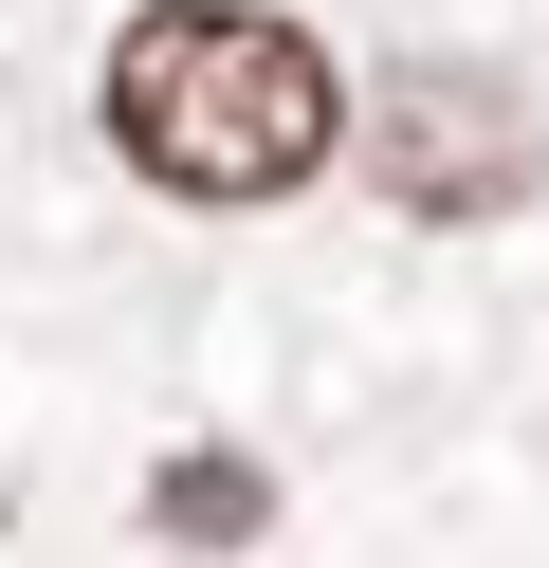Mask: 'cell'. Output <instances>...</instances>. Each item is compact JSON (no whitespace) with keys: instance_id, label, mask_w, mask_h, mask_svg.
Wrapping results in <instances>:
<instances>
[{"instance_id":"3","label":"cell","mask_w":549,"mask_h":568,"mask_svg":"<svg viewBox=\"0 0 549 568\" xmlns=\"http://www.w3.org/2000/svg\"><path fill=\"white\" fill-rule=\"evenodd\" d=\"M275 514V477H256V458H165V477H146V531H183V550H238V531Z\"/></svg>"},{"instance_id":"2","label":"cell","mask_w":549,"mask_h":568,"mask_svg":"<svg viewBox=\"0 0 549 568\" xmlns=\"http://www.w3.org/2000/svg\"><path fill=\"white\" fill-rule=\"evenodd\" d=\"M348 129H366V165H385L403 221H512L549 184V129H531V92L495 55H403L385 92H348Z\"/></svg>"},{"instance_id":"1","label":"cell","mask_w":549,"mask_h":568,"mask_svg":"<svg viewBox=\"0 0 549 568\" xmlns=\"http://www.w3.org/2000/svg\"><path fill=\"white\" fill-rule=\"evenodd\" d=\"M110 148L165 202H293L329 148H348V74H329L312 19L275 0H146L110 38Z\"/></svg>"}]
</instances>
